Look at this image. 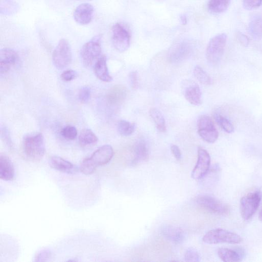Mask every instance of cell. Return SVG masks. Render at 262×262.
<instances>
[{
	"label": "cell",
	"mask_w": 262,
	"mask_h": 262,
	"mask_svg": "<svg viewBox=\"0 0 262 262\" xmlns=\"http://www.w3.org/2000/svg\"><path fill=\"white\" fill-rule=\"evenodd\" d=\"M52 257V253L49 249L40 250L35 257V261H46L49 260Z\"/></svg>",
	"instance_id": "836d02e7"
},
{
	"label": "cell",
	"mask_w": 262,
	"mask_h": 262,
	"mask_svg": "<svg viewBox=\"0 0 262 262\" xmlns=\"http://www.w3.org/2000/svg\"><path fill=\"white\" fill-rule=\"evenodd\" d=\"M195 78L202 84L210 85L212 81L209 75L199 66H196L193 70Z\"/></svg>",
	"instance_id": "f1b7e54d"
},
{
	"label": "cell",
	"mask_w": 262,
	"mask_h": 262,
	"mask_svg": "<svg viewBox=\"0 0 262 262\" xmlns=\"http://www.w3.org/2000/svg\"><path fill=\"white\" fill-rule=\"evenodd\" d=\"M159 1H164V0H159Z\"/></svg>",
	"instance_id": "7bdbcfd3"
},
{
	"label": "cell",
	"mask_w": 262,
	"mask_h": 262,
	"mask_svg": "<svg viewBox=\"0 0 262 262\" xmlns=\"http://www.w3.org/2000/svg\"><path fill=\"white\" fill-rule=\"evenodd\" d=\"M162 235L168 241L175 244H181L185 238V233L181 228L165 225L161 229Z\"/></svg>",
	"instance_id": "2e32d148"
},
{
	"label": "cell",
	"mask_w": 262,
	"mask_h": 262,
	"mask_svg": "<svg viewBox=\"0 0 262 262\" xmlns=\"http://www.w3.org/2000/svg\"><path fill=\"white\" fill-rule=\"evenodd\" d=\"M76 1H91V0H76Z\"/></svg>",
	"instance_id": "b9f144b4"
},
{
	"label": "cell",
	"mask_w": 262,
	"mask_h": 262,
	"mask_svg": "<svg viewBox=\"0 0 262 262\" xmlns=\"http://www.w3.org/2000/svg\"><path fill=\"white\" fill-rule=\"evenodd\" d=\"M23 148L25 156L33 161H39L45 153L43 136L41 133L28 134L23 140Z\"/></svg>",
	"instance_id": "7a4b0ae2"
},
{
	"label": "cell",
	"mask_w": 262,
	"mask_h": 262,
	"mask_svg": "<svg viewBox=\"0 0 262 262\" xmlns=\"http://www.w3.org/2000/svg\"><path fill=\"white\" fill-rule=\"evenodd\" d=\"M197 125L198 134L204 141L212 143L216 141L219 133L210 117L206 115L200 116Z\"/></svg>",
	"instance_id": "ba28073f"
},
{
	"label": "cell",
	"mask_w": 262,
	"mask_h": 262,
	"mask_svg": "<svg viewBox=\"0 0 262 262\" xmlns=\"http://www.w3.org/2000/svg\"><path fill=\"white\" fill-rule=\"evenodd\" d=\"M259 219L260 221L262 222V208L259 213Z\"/></svg>",
	"instance_id": "60d3db41"
},
{
	"label": "cell",
	"mask_w": 262,
	"mask_h": 262,
	"mask_svg": "<svg viewBox=\"0 0 262 262\" xmlns=\"http://www.w3.org/2000/svg\"><path fill=\"white\" fill-rule=\"evenodd\" d=\"M210 164V157L204 149L199 147L198 150V160L192 171L191 177L195 180L203 178L207 173Z\"/></svg>",
	"instance_id": "8fae6325"
},
{
	"label": "cell",
	"mask_w": 262,
	"mask_h": 262,
	"mask_svg": "<svg viewBox=\"0 0 262 262\" xmlns=\"http://www.w3.org/2000/svg\"><path fill=\"white\" fill-rule=\"evenodd\" d=\"M126 89L124 86L118 85L111 88L107 93L106 100L111 105H117L124 101L126 96Z\"/></svg>",
	"instance_id": "d6986e66"
},
{
	"label": "cell",
	"mask_w": 262,
	"mask_h": 262,
	"mask_svg": "<svg viewBox=\"0 0 262 262\" xmlns=\"http://www.w3.org/2000/svg\"><path fill=\"white\" fill-rule=\"evenodd\" d=\"M180 20L181 22V24L183 25H185L187 24V17L185 15L182 14L180 16Z\"/></svg>",
	"instance_id": "ab89813d"
},
{
	"label": "cell",
	"mask_w": 262,
	"mask_h": 262,
	"mask_svg": "<svg viewBox=\"0 0 262 262\" xmlns=\"http://www.w3.org/2000/svg\"><path fill=\"white\" fill-rule=\"evenodd\" d=\"M101 36L98 35L86 42L82 47L80 56L85 67L91 66L100 57L101 47Z\"/></svg>",
	"instance_id": "52a82bcc"
},
{
	"label": "cell",
	"mask_w": 262,
	"mask_h": 262,
	"mask_svg": "<svg viewBox=\"0 0 262 262\" xmlns=\"http://www.w3.org/2000/svg\"><path fill=\"white\" fill-rule=\"evenodd\" d=\"M182 93L187 101L194 105L202 103V92L200 86L192 80H185L182 84Z\"/></svg>",
	"instance_id": "7c38bea8"
},
{
	"label": "cell",
	"mask_w": 262,
	"mask_h": 262,
	"mask_svg": "<svg viewBox=\"0 0 262 262\" xmlns=\"http://www.w3.org/2000/svg\"><path fill=\"white\" fill-rule=\"evenodd\" d=\"M77 76L76 71L72 70H68L64 71L60 75L61 78L64 81H70L74 80Z\"/></svg>",
	"instance_id": "d590c367"
},
{
	"label": "cell",
	"mask_w": 262,
	"mask_h": 262,
	"mask_svg": "<svg viewBox=\"0 0 262 262\" xmlns=\"http://www.w3.org/2000/svg\"><path fill=\"white\" fill-rule=\"evenodd\" d=\"M78 140L81 146H86L97 143L98 138L92 130L85 128L81 131Z\"/></svg>",
	"instance_id": "603a6c76"
},
{
	"label": "cell",
	"mask_w": 262,
	"mask_h": 262,
	"mask_svg": "<svg viewBox=\"0 0 262 262\" xmlns=\"http://www.w3.org/2000/svg\"><path fill=\"white\" fill-rule=\"evenodd\" d=\"M50 166L58 171L72 173L75 171L74 165L70 162L58 156H53L49 160Z\"/></svg>",
	"instance_id": "ffe728a7"
},
{
	"label": "cell",
	"mask_w": 262,
	"mask_h": 262,
	"mask_svg": "<svg viewBox=\"0 0 262 262\" xmlns=\"http://www.w3.org/2000/svg\"><path fill=\"white\" fill-rule=\"evenodd\" d=\"M61 134L66 139L74 140L77 136V129L74 126L67 125L62 129Z\"/></svg>",
	"instance_id": "4dcf8cb0"
},
{
	"label": "cell",
	"mask_w": 262,
	"mask_h": 262,
	"mask_svg": "<svg viewBox=\"0 0 262 262\" xmlns=\"http://www.w3.org/2000/svg\"><path fill=\"white\" fill-rule=\"evenodd\" d=\"M170 150L172 155L177 160H180L181 159V152L177 145H172L170 147Z\"/></svg>",
	"instance_id": "f35d334b"
},
{
	"label": "cell",
	"mask_w": 262,
	"mask_h": 262,
	"mask_svg": "<svg viewBox=\"0 0 262 262\" xmlns=\"http://www.w3.org/2000/svg\"><path fill=\"white\" fill-rule=\"evenodd\" d=\"M249 32L256 40L262 37V20L259 17H254L250 23L249 26Z\"/></svg>",
	"instance_id": "4316f807"
},
{
	"label": "cell",
	"mask_w": 262,
	"mask_h": 262,
	"mask_svg": "<svg viewBox=\"0 0 262 262\" xmlns=\"http://www.w3.org/2000/svg\"><path fill=\"white\" fill-rule=\"evenodd\" d=\"M236 37L239 42L244 47H247L249 43L248 37L240 32L236 33Z\"/></svg>",
	"instance_id": "74e56055"
},
{
	"label": "cell",
	"mask_w": 262,
	"mask_h": 262,
	"mask_svg": "<svg viewBox=\"0 0 262 262\" xmlns=\"http://www.w3.org/2000/svg\"><path fill=\"white\" fill-rule=\"evenodd\" d=\"M91 97V90L88 86L81 88L78 93V99L82 103L88 102Z\"/></svg>",
	"instance_id": "d6a6232c"
},
{
	"label": "cell",
	"mask_w": 262,
	"mask_h": 262,
	"mask_svg": "<svg viewBox=\"0 0 262 262\" xmlns=\"http://www.w3.org/2000/svg\"><path fill=\"white\" fill-rule=\"evenodd\" d=\"M19 6L15 0H0V13L5 15H13L16 13Z\"/></svg>",
	"instance_id": "cb8c5ba5"
},
{
	"label": "cell",
	"mask_w": 262,
	"mask_h": 262,
	"mask_svg": "<svg viewBox=\"0 0 262 262\" xmlns=\"http://www.w3.org/2000/svg\"><path fill=\"white\" fill-rule=\"evenodd\" d=\"M112 42L115 48L120 52L126 51L130 45V35L128 31L120 24L112 27Z\"/></svg>",
	"instance_id": "30bf717a"
},
{
	"label": "cell",
	"mask_w": 262,
	"mask_h": 262,
	"mask_svg": "<svg viewBox=\"0 0 262 262\" xmlns=\"http://www.w3.org/2000/svg\"><path fill=\"white\" fill-rule=\"evenodd\" d=\"M72 59V52L70 44L66 39H60L53 52L54 65L58 69H62L71 63Z\"/></svg>",
	"instance_id": "5b68a950"
},
{
	"label": "cell",
	"mask_w": 262,
	"mask_h": 262,
	"mask_svg": "<svg viewBox=\"0 0 262 262\" xmlns=\"http://www.w3.org/2000/svg\"><path fill=\"white\" fill-rule=\"evenodd\" d=\"M117 128L121 135L127 137L131 135L134 132L136 124L124 120H121L117 123Z\"/></svg>",
	"instance_id": "83f0119b"
},
{
	"label": "cell",
	"mask_w": 262,
	"mask_h": 262,
	"mask_svg": "<svg viewBox=\"0 0 262 262\" xmlns=\"http://www.w3.org/2000/svg\"><path fill=\"white\" fill-rule=\"evenodd\" d=\"M149 151L147 145L144 140H141L137 142L134 148V158L133 164L144 162L148 160Z\"/></svg>",
	"instance_id": "44dd1931"
},
{
	"label": "cell",
	"mask_w": 262,
	"mask_h": 262,
	"mask_svg": "<svg viewBox=\"0 0 262 262\" xmlns=\"http://www.w3.org/2000/svg\"><path fill=\"white\" fill-rule=\"evenodd\" d=\"M217 254L220 259L225 262L240 261L243 257L241 252L225 248H220Z\"/></svg>",
	"instance_id": "7402d4cb"
},
{
	"label": "cell",
	"mask_w": 262,
	"mask_h": 262,
	"mask_svg": "<svg viewBox=\"0 0 262 262\" xmlns=\"http://www.w3.org/2000/svg\"><path fill=\"white\" fill-rule=\"evenodd\" d=\"M184 258L186 261L197 262L200 260L199 253L196 249L192 248H190L186 251Z\"/></svg>",
	"instance_id": "1f68e13d"
},
{
	"label": "cell",
	"mask_w": 262,
	"mask_h": 262,
	"mask_svg": "<svg viewBox=\"0 0 262 262\" xmlns=\"http://www.w3.org/2000/svg\"><path fill=\"white\" fill-rule=\"evenodd\" d=\"M94 70L95 75L100 80L105 82L113 80L108 70L105 56H101L98 59L95 63Z\"/></svg>",
	"instance_id": "e0dca14e"
},
{
	"label": "cell",
	"mask_w": 262,
	"mask_h": 262,
	"mask_svg": "<svg viewBox=\"0 0 262 262\" xmlns=\"http://www.w3.org/2000/svg\"><path fill=\"white\" fill-rule=\"evenodd\" d=\"M93 13V6L89 3H83L76 8L73 13V17L77 24L85 25L91 21Z\"/></svg>",
	"instance_id": "9a60e30c"
},
{
	"label": "cell",
	"mask_w": 262,
	"mask_h": 262,
	"mask_svg": "<svg viewBox=\"0 0 262 262\" xmlns=\"http://www.w3.org/2000/svg\"><path fill=\"white\" fill-rule=\"evenodd\" d=\"M149 112L157 129L161 132H165L166 128L165 120L161 112L155 107L151 108Z\"/></svg>",
	"instance_id": "d4e9b609"
},
{
	"label": "cell",
	"mask_w": 262,
	"mask_h": 262,
	"mask_svg": "<svg viewBox=\"0 0 262 262\" xmlns=\"http://www.w3.org/2000/svg\"><path fill=\"white\" fill-rule=\"evenodd\" d=\"M14 177L13 164L7 156L0 155V178L4 181H11Z\"/></svg>",
	"instance_id": "ac0fdd59"
},
{
	"label": "cell",
	"mask_w": 262,
	"mask_h": 262,
	"mask_svg": "<svg viewBox=\"0 0 262 262\" xmlns=\"http://www.w3.org/2000/svg\"><path fill=\"white\" fill-rule=\"evenodd\" d=\"M18 59L16 52L10 48H3L0 51V72L7 73Z\"/></svg>",
	"instance_id": "5bb4252c"
},
{
	"label": "cell",
	"mask_w": 262,
	"mask_h": 262,
	"mask_svg": "<svg viewBox=\"0 0 262 262\" xmlns=\"http://www.w3.org/2000/svg\"><path fill=\"white\" fill-rule=\"evenodd\" d=\"M113 155V149L111 145H103L96 150L90 157L82 161L80 170L84 174H91L98 166L108 163Z\"/></svg>",
	"instance_id": "6da1fadb"
},
{
	"label": "cell",
	"mask_w": 262,
	"mask_h": 262,
	"mask_svg": "<svg viewBox=\"0 0 262 262\" xmlns=\"http://www.w3.org/2000/svg\"><path fill=\"white\" fill-rule=\"evenodd\" d=\"M192 52V46L187 41L176 43L169 51L168 57L172 62H179L188 57Z\"/></svg>",
	"instance_id": "4fadbf2b"
},
{
	"label": "cell",
	"mask_w": 262,
	"mask_h": 262,
	"mask_svg": "<svg viewBox=\"0 0 262 262\" xmlns=\"http://www.w3.org/2000/svg\"><path fill=\"white\" fill-rule=\"evenodd\" d=\"M262 5V0H244L243 7L247 10H252L259 7Z\"/></svg>",
	"instance_id": "e575fe53"
},
{
	"label": "cell",
	"mask_w": 262,
	"mask_h": 262,
	"mask_svg": "<svg viewBox=\"0 0 262 262\" xmlns=\"http://www.w3.org/2000/svg\"><path fill=\"white\" fill-rule=\"evenodd\" d=\"M203 241L208 244L228 243L239 244L242 238L238 234L228 230L217 228L209 230L203 237Z\"/></svg>",
	"instance_id": "3957f363"
},
{
	"label": "cell",
	"mask_w": 262,
	"mask_h": 262,
	"mask_svg": "<svg viewBox=\"0 0 262 262\" xmlns=\"http://www.w3.org/2000/svg\"><path fill=\"white\" fill-rule=\"evenodd\" d=\"M195 201L202 208L214 213L226 215L230 212L227 205L208 195H200L196 197Z\"/></svg>",
	"instance_id": "9c48e42d"
},
{
	"label": "cell",
	"mask_w": 262,
	"mask_h": 262,
	"mask_svg": "<svg viewBox=\"0 0 262 262\" xmlns=\"http://www.w3.org/2000/svg\"><path fill=\"white\" fill-rule=\"evenodd\" d=\"M213 117L216 123L225 132L227 133H231L233 132V126L227 118L218 113H215Z\"/></svg>",
	"instance_id": "f546056e"
},
{
	"label": "cell",
	"mask_w": 262,
	"mask_h": 262,
	"mask_svg": "<svg viewBox=\"0 0 262 262\" xmlns=\"http://www.w3.org/2000/svg\"><path fill=\"white\" fill-rule=\"evenodd\" d=\"M225 33H221L212 37L209 41L206 51L207 61L211 64L218 63L223 55L227 42Z\"/></svg>",
	"instance_id": "277c9868"
},
{
	"label": "cell",
	"mask_w": 262,
	"mask_h": 262,
	"mask_svg": "<svg viewBox=\"0 0 262 262\" xmlns=\"http://www.w3.org/2000/svg\"><path fill=\"white\" fill-rule=\"evenodd\" d=\"M230 0H210L208 3V8L214 13H220L225 11L228 8Z\"/></svg>",
	"instance_id": "484cf974"
},
{
	"label": "cell",
	"mask_w": 262,
	"mask_h": 262,
	"mask_svg": "<svg viewBox=\"0 0 262 262\" xmlns=\"http://www.w3.org/2000/svg\"><path fill=\"white\" fill-rule=\"evenodd\" d=\"M130 85L132 89H136L138 86V75L136 71L131 72L128 76Z\"/></svg>",
	"instance_id": "8d00e7d4"
},
{
	"label": "cell",
	"mask_w": 262,
	"mask_h": 262,
	"mask_svg": "<svg viewBox=\"0 0 262 262\" xmlns=\"http://www.w3.org/2000/svg\"><path fill=\"white\" fill-rule=\"evenodd\" d=\"M262 198L259 190L249 192L245 195L240 201V211L242 218L250 219L256 211Z\"/></svg>",
	"instance_id": "8992f818"
}]
</instances>
